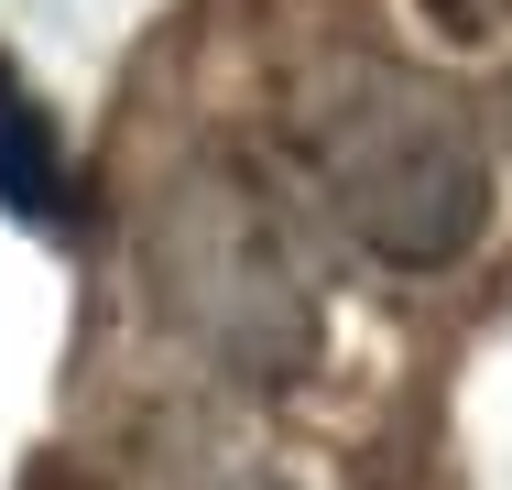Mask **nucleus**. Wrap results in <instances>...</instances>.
<instances>
[{"label": "nucleus", "mask_w": 512, "mask_h": 490, "mask_svg": "<svg viewBox=\"0 0 512 490\" xmlns=\"http://www.w3.org/2000/svg\"><path fill=\"white\" fill-rule=\"evenodd\" d=\"M131 490H295V480L262 469V458H240V447H186L175 469H142Z\"/></svg>", "instance_id": "20e7f679"}, {"label": "nucleus", "mask_w": 512, "mask_h": 490, "mask_svg": "<svg viewBox=\"0 0 512 490\" xmlns=\"http://www.w3.org/2000/svg\"><path fill=\"white\" fill-rule=\"evenodd\" d=\"M142 294L164 316V338H186L218 382L240 392H295L327 360V294L316 262L284 218V196L262 186L240 153H186L153 218H142Z\"/></svg>", "instance_id": "f03ea898"}, {"label": "nucleus", "mask_w": 512, "mask_h": 490, "mask_svg": "<svg viewBox=\"0 0 512 490\" xmlns=\"http://www.w3.org/2000/svg\"><path fill=\"white\" fill-rule=\"evenodd\" d=\"M284 142L382 273H458L491 240L502 153L480 109L414 55H316L284 98Z\"/></svg>", "instance_id": "f257e3e1"}, {"label": "nucleus", "mask_w": 512, "mask_h": 490, "mask_svg": "<svg viewBox=\"0 0 512 490\" xmlns=\"http://www.w3.org/2000/svg\"><path fill=\"white\" fill-rule=\"evenodd\" d=\"M0 196L33 218V229H66L77 218V186H66V153H55V120L22 77H0Z\"/></svg>", "instance_id": "7ed1b4c3"}]
</instances>
